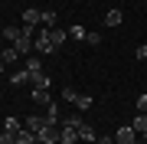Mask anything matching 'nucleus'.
<instances>
[{"instance_id": "14", "label": "nucleus", "mask_w": 147, "mask_h": 144, "mask_svg": "<svg viewBox=\"0 0 147 144\" xmlns=\"http://www.w3.org/2000/svg\"><path fill=\"white\" fill-rule=\"evenodd\" d=\"M10 82H13V85H23V82H30V69H20V72H13V75H10Z\"/></svg>"}, {"instance_id": "4", "label": "nucleus", "mask_w": 147, "mask_h": 144, "mask_svg": "<svg viewBox=\"0 0 147 144\" xmlns=\"http://www.w3.org/2000/svg\"><path fill=\"white\" fill-rule=\"evenodd\" d=\"M137 141V131L131 128V124H124V128L115 131V144H134Z\"/></svg>"}, {"instance_id": "9", "label": "nucleus", "mask_w": 147, "mask_h": 144, "mask_svg": "<svg viewBox=\"0 0 147 144\" xmlns=\"http://www.w3.org/2000/svg\"><path fill=\"white\" fill-rule=\"evenodd\" d=\"M33 101H39V105H49V101H53L49 89H33Z\"/></svg>"}, {"instance_id": "2", "label": "nucleus", "mask_w": 147, "mask_h": 144, "mask_svg": "<svg viewBox=\"0 0 147 144\" xmlns=\"http://www.w3.org/2000/svg\"><path fill=\"white\" fill-rule=\"evenodd\" d=\"M59 131H62V128H59V124H42V128L36 131V138H39V144H59Z\"/></svg>"}, {"instance_id": "11", "label": "nucleus", "mask_w": 147, "mask_h": 144, "mask_svg": "<svg viewBox=\"0 0 147 144\" xmlns=\"http://www.w3.org/2000/svg\"><path fill=\"white\" fill-rule=\"evenodd\" d=\"M121 20H124L121 10H108V13H105V26H121Z\"/></svg>"}, {"instance_id": "16", "label": "nucleus", "mask_w": 147, "mask_h": 144, "mask_svg": "<svg viewBox=\"0 0 147 144\" xmlns=\"http://www.w3.org/2000/svg\"><path fill=\"white\" fill-rule=\"evenodd\" d=\"M42 26H46V30H56V13L53 10H42Z\"/></svg>"}, {"instance_id": "21", "label": "nucleus", "mask_w": 147, "mask_h": 144, "mask_svg": "<svg viewBox=\"0 0 147 144\" xmlns=\"http://www.w3.org/2000/svg\"><path fill=\"white\" fill-rule=\"evenodd\" d=\"M20 128H23V124L16 121V118H7V121H3V131H20Z\"/></svg>"}, {"instance_id": "18", "label": "nucleus", "mask_w": 147, "mask_h": 144, "mask_svg": "<svg viewBox=\"0 0 147 144\" xmlns=\"http://www.w3.org/2000/svg\"><path fill=\"white\" fill-rule=\"evenodd\" d=\"M85 33H88V30H85V26H79V23H75V26L69 30V36H72V39H82V43H85Z\"/></svg>"}, {"instance_id": "1", "label": "nucleus", "mask_w": 147, "mask_h": 144, "mask_svg": "<svg viewBox=\"0 0 147 144\" xmlns=\"http://www.w3.org/2000/svg\"><path fill=\"white\" fill-rule=\"evenodd\" d=\"M33 49H36V53H42V56H46V53H53V33H49L46 26H42L39 33H36V39H33Z\"/></svg>"}, {"instance_id": "13", "label": "nucleus", "mask_w": 147, "mask_h": 144, "mask_svg": "<svg viewBox=\"0 0 147 144\" xmlns=\"http://www.w3.org/2000/svg\"><path fill=\"white\" fill-rule=\"evenodd\" d=\"M46 121H49V124H59V108H56V101L46 105Z\"/></svg>"}, {"instance_id": "25", "label": "nucleus", "mask_w": 147, "mask_h": 144, "mask_svg": "<svg viewBox=\"0 0 147 144\" xmlns=\"http://www.w3.org/2000/svg\"><path fill=\"white\" fill-rule=\"evenodd\" d=\"M3 66H7V62H3V59H0V72H3Z\"/></svg>"}, {"instance_id": "17", "label": "nucleus", "mask_w": 147, "mask_h": 144, "mask_svg": "<svg viewBox=\"0 0 147 144\" xmlns=\"http://www.w3.org/2000/svg\"><path fill=\"white\" fill-rule=\"evenodd\" d=\"M16 56H20V53H16V46H7L3 53H0V59H3V62H16Z\"/></svg>"}, {"instance_id": "20", "label": "nucleus", "mask_w": 147, "mask_h": 144, "mask_svg": "<svg viewBox=\"0 0 147 144\" xmlns=\"http://www.w3.org/2000/svg\"><path fill=\"white\" fill-rule=\"evenodd\" d=\"M0 144H16V131H0Z\"/></svg>"}, {"instance_id": "26", "label": "nucleus", "mask_w": 147, "mask_h": 144, "mask_svg": "<svg viewBox=\"0 0 147 144\" xmlns=\"http://www.w3.org/2000/svg\"><path fill=\"white\" fill-rule=\"evenodd\" d=\"M134 144H144V141H141V138H137V141H134Z\"/></svg>"}, {"instance_id": "23", "label": "nucleus", "mask_w": 147, "mask_h": 144, "mask_svg": "<svg viewBox=\"0 0 147 144\" xmlns=\"http://www.w3.org/2000/svg\"><path fill=\"white\" fill-rule=\"evenodd\" d=\"M85 43H88V46H98L101 43V33H85Z\"/></svg>"}, {"instance_id": "8", "label": "nucleus", "mask_w": 147, "mask_h": 144, "mask_svg": "<svg viewBox=\"0 0 147 144\" xmlns=\"http://www.w3.org/2000/svg\"><path fill=\"white\" fill-rule=\"evenodd\" d=\"M42 124H46V118H39V115H30L26 121H23V128H30V131H39Z\"/></svg>"}, {"instance_id": "19", "label": "nucleus", "mask_w": 147, "mask_h": 144, "mask_svg": "<svg viewBox=\"0 0 147 144\" xmlns=\"http://www.w3.org/2000/svg\"><path fill=\"white\" fill-rule=\"evenodd\" d=\"M26 69H30V72H39V69H42L39 56H30V59H26Z\"/></svg>"}, {"instance_id": "6", "label": "nucleus", "mask_w": 147, "mask_h": 144, "mask_svg": "<svg viewBox=\"0 0 147 144\" xmlns=\"http://www.w3.org/2000/svg\"><path fill=\"white\" fill-rule=\"evenodd\" d=\"M30 85L33 89H49V75L42 72V69L39 72H30Z\"/></svg>"}, {"instance_id": "3", "label": "nucleus", "mask_w": 147, "mask_h": 144, "mask_svg": "<svg viewBox=\"0 0 147 144\" xmlns=\"http://www.w3.org/2000/svg\"><path fill=\"white\" fill-rule=\"evenodd\" d=\"M75 141H79V131H75V121L69 118V121H65V128L59 131V144H75Z\"/></svg>"}, {"instance_id": "5", "label": "nucleus", "mask_w": 147, "mask_h": 144, "mask_svg": "<svg viewBox=\"0 0 147 144\" xmlns=\"http://www.w3.org/2000/svg\"><path fill=\"white\" fill-rule=\"evenodd\" d=\"M20 20H23V26H39V23H42V13L30 7V10H23V16H20Z\"/></svg>"}, {"instance_id": "7", "label": "nucleus", "mask_w": 147, "mask_h": 144, "mask_svg": "<svg viewBox=\"0 0 147 144\" xmlns=\"http://www.w3.org/2000/svg\"><path fill=\"white\" fill-rule=\"evenodd\" d=\"M16 144H39V138H36V131L20 128V131H16Z\"/></svg>"}, {"instance_id": "15", "label": "nucleus", "mask_w": 147, "mask_h": 144, "mask_svg": "<svg viewBox=\"0 0 147 144\" xmlns=\"http://www.w3.org/2000/svg\"><path fill=\"white\" fill-rule=\"evenodd\" d=\"M131 128H134L137 134H144V131H147V115H137L134 121H131Z\"/></svg>"}, {"instance_id": "12", "label": "nucleus", "mask_w": 147, "mask_h": 144, "mask_svg": "<svg viewBox=\"0 0 147 144\" xmlns=\"http://www.w3.org/2000/svg\"><path fill=\"white\" fill-rule=\"evenodd\" d=\"M3 36L10 39V43H16V39L23 36V26H13V23H10V26H3Z\"/></svg>"}, {"instance_id": "22", "label": "nucleus", "mask_w": 147, "mask_h": 144, "mask_svg": "<svg viewBox=\"0 0 147 144\" xmlns=\"http://www.w3.org/2000/svg\"><path fill=\"white\" fill-rule=\"evenodd\" d=\"M49 33H53V46H62L65 43V33L62 30H49Z\"/></svg>"}, {"instance_id": "10", "label": "nucleus", "mask_w": 147, "mask_h": 144, "mask_svg": "<svg viewBox=\"0 0 147 144\" xmlns=\"http://www.w3.org/2000/svg\"><path fill=\"white\" fill-rule=\"evenodd\" d=\"M72 105L79 108V112H88V108H92V95H75V98H72Z\"/></svg>"}, {"instance_id": "24", "label": "nucleus", "mask_w": 147, "mask_h": 144, "mask_svg": "<svg viewBox=\"0 0 147 144\" xmlns=\"http://www.w3.org/2000/svg\"><path fill=\"white\" fill-rule=\"evenodd\" d=\"M137 115H147V95L137 98Z\"/></svg>"}]
</instances>
